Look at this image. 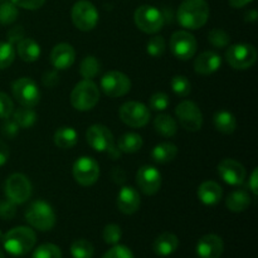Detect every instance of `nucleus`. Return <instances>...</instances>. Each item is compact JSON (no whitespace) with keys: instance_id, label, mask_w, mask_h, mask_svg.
Segmentation results:
<instances>
[{"instance_id":"f257e3e1","label":"nucleus","mask_w":258,"mask_h":258,"mask_svg":"<svg viewBox=\"0 0 258 258\" xmlns=\"http://www.w3.org/2000/svg\"><path fill=\"white\" fill-rule=\"evenodd\" d=\"M208 18L209 5L206 0H184L178 8V22L186 29H199L206 25Z\"/></svg>"},{"instance_id":"f03ea898","label":"nucleus","mask_w":258,"mask_h":258,"mask_svg":"<svg viewBox=\"0 0 258 258\" xmlns=\"http://www.w3.org/2000/svg\"><path fill=\"white\" fill-rule=\"evenodd\" d=\"M4 249L12 256H24L34 248L37 236L29 227H15L3 237Z\"/></svg>"},{"instance_id":"7ed1b4c3","label":"nucleus","mask_w":258,"mask_h":258,"mask_svg":"<svg viewBox=\"0 0 258 258\" xmlns=\"http://www.w3.org/2000/svg\"><path fill=\"white\" fill-rule=\"evenodd\" d=\"M25 219L33 228L42 232L50 231L57 221L53 208L44 201H35L30 203L25 211Z\"/></svg>"},{"instance_id":"20e7f679","label":"nucleus","mask_w":258,"mask_h":258,"mask_svg":"<svg viewBox=\"0 0 258 258\" xmlns=\"http://www.w3.org/2000/svg\"><path fill=\"white\" fill-rule=\"evenodd\" d=\"M100 101V90L92 80H83L71 92V103L78 111H90Z\"/></svg>"},{"instance_id":"39448f33","label":"nucleus","mask_w":258,"mask_h":258,"mask_svg":"<svg viewBox=\"0 0 258 258\" xmlns=\"http://www.w3.org/2000/svg\"><path fill=\"white\" fill-rule=\"evenodd\" d=\"M134 20H135L136 27L141 32L148 33V34H155L160 32L165 22L163 13L153 5L139 7L134 14Z\"/></svg>"},{"instance_id":"423d86ee","label":"nucleus","mask_w":258,"mask_h":258,"mask_svg":"<svg viewBox=\"0 0 258 258\" xmlns=\"http://www.w3.org/2000/svg\"><path fill=\"white\" fill-rule=\"evenodd\" d=\"M226 59L234 70H248L256 63L257 50L248 43L233 44L227 49Z\"/></svg>"},{"instance_id":"0eeeda50","label":"nucleus","mask_w":258,"mask_h":258,"mask_svg":"<svg viewBox=\"0 0 258 258\" xmlns=\"http://www.w3.org/2000/svg\"><path fill=\"white\" fill-rule=\"evenodd\" d=\"M72 22L82 32L95 29L98 23V12L88 0H80L72 8Z\"/></svg>"},{"instance_id":"6e6552de","label":"nucleus","mask_w":258,"mask_h":258,"mask_svg":"<svg viewBox=\"0 0 258 258\" xmlns=\"http://www.w3.org/2000/svg\"><path fill=\"white\" fill-rule=\"evenodd\" d=\"M13 96L24 107H34L39 103L40 91L37 83L28 77H22L13 82Z\"/></svg>"},{"instance_id":"1a4fd4ad","label":"nucleus","mask_w":258,"mask_h":258,"mask_svg":"<svg viewBox=\"0 0 258 258\" xmlns=\"http://www.w3.org/2000/svg\"><path fill=\"white\" fill-rule=\"evenodd\" d=\"M5 194L15 204H23L32 197V184L24 174H12L5 181Z\"/></svg>"},{"instance_id":"9d476101","label":"nucleus","mask_w":258,"mask_h":258,"mask_svg":"<svg viewBox=\"0 0 258 258\" xmlns=\"http://www.w3.org/2000/svg\"><path fill=\"white\" fill-rule=\"evenodd\" d=\"M121 121L130 127H144L150 120V111L144 103L128 101L118 111Z\"/></svg>"},{"instance_id":"9b49d317","label":"nucleus","mask_w":258,"mask_h":258,"mask_svg":"<svg viewBox=\"0 0 258 258\" xmlns=\"http://www.w3.org/2000/svg\"><path fill=\"white\" fill-rule=\"evenodd\" d=\"M100 165L91 156H81L73 164V178L78 184L90 186L98 180Z\"/></svg>"},{"instance_id":"f8f14e48","label":"nucleus","mask_w":258,"mask_h":258,"mask_svg":"<svg viewBox=\"0 0 258 258\" xmlns=\"http://www.w3.org/2000/svg\"><path fill=\"white\" fill-rule=\"evenodd\" d=\"M175 115L185 130L196 133L203 126V113L191 101H181L175 108Z\"/></svg>"},{"instance_id":"ddd939ff","label":"nucleus","mask_w":258,"mask_h":258,"mask_svg":"<svg viewBox=\"0 0 258 258\" xmlns=\"http://www.w3.org/2000/svg\"><path fill=\"white\" fill-rule=\"evenodd\" d=\"M101 88L108 97H121L130 92L131 81L125 73L111 71L101 78Z\"/></svg>"},{"instance_id":"4468645a","label":"nucleus","mask_w":258,"mask_h":258,"mask_svg":"<svg viewBox=\"0 0 258 258\" xmlns=\"http://www.w3.org/2000/svg\"><path fill=\"white\" fill-rule=\"evenodd\" d=\"M197 40L193 34L186 30H178L170 38V50L178 59L188 60L197 52Z\"/></svg>"},{"instance_id":"2eb2a0df","label":"nucleus","mask_w":258,"mask_h":258,"mask_svg":"<svg viewBox=\"0 0 258 258\" xmlns=\"http://www.w3.org/2000/svg\"><path fill=\"white\" fill-rule=\"evenodd\" d=\"M86 140L93 150L98 153H108L113 148V135L110 128L96 123L90 126L86 133Z\"/></svg>"},{"instance_id":"dca6fc26","label":"nucleus","mask_w":258,"mask_h":258,"mask_svg":"<svg viewBox=\"0 0 258 258\" xmlns=\"http://www.w3.org/2000/svg\"><path fill=\"white\" fill-rule=\"evenodd\" d=\"M136 184L146 196H154L161 186V174L151 165L141 166L136 174Z\"/></svg>"},{"instance_id":"f3484780","label":"nucleus","mask_w":258,"mask_h":258,"mask_svg":"<svg viewBox=\"0 0 258 258\" xmlns=\"http://www.w3.org/2000/svg\"><path fill=\"white\" fill-rule=\"evenodd\" d=\"M218 175L229 185H241L246 179V169L234 159H223L217 166Z\"/></svg>"},{"instance_id":"a211bd4d","label":"nucleus","mask_w":258,"mask_h":258,"mask_svg":"<svg viewBox=\"0 0 258 258\" xmlns=\"http://www.w3.org/2000/svg\"><path fill=\"white\" fill-rule=\"evenodd\" d=\"M199 258H219L223 254V239L217 234H206L198 241L196 247Z\"/></svg>"},{"instance_id":"6ab92c4d","label":"nucleus","mask_w":258,"mask_h":258,"mask_svg":"<svg viewBox=\"0 0 258 258\" xmlns=\"http://www.w3.org/2000/svg\"><path fill=\"white\" fill-rule=\"evenodd\" d=\"M116 203H117V208L121 213L131 216V214L136 213L140 208V194L133 186H122L118 191Z\"/></svg>"},{"instance_id":"aec40b11","label":"nucleus","mask_w":258,"mask_h":258,"mask_svg":"<svg viewBox=\"0 0 258 258\" xmlns=\"http://www.w3.org/2000/svg\"><path fill=\"white\" fill-rule=\"evenodd\" d=\"M76 50L68 43H59L50 52V62L55 70H67L75 63Z\"/></svg>"},{"instance_id":"412c9836","label":"nucleus","mask_w":258,"mask_h":258,"mask_svg":"<svg viewBox=\"0 0 258 258\" xmlns=\"http://www.w3.org/2000/svg\"><path fill=\"white\" fill-rule=\"evenodd\" d=\"M222 64L221 55L216 52L207 50L201 53L194 60V71L202 76H208L219 70Z\"/></svg>"},{"instance_id":"4be33fe9","label":"nucleus","mask_w":258,"mask_h":258,"mask_svg":"<svg viewBox=\"0 0 258 258\" xmlns=\"http://www.w3.org/2000/svg\"><path fill=\"white\" fill-rule=\"evenodd\" d=\"M198 198L206 206H216L221 202L222 197H223V189L216 181H204L199 185L198 191Z\"/></svg>"},{"instance_id":"5701e85b","label":"nucleus","mask_w":258,"mask_h":258,"mask_svg":"<svg viewBox=\"0 0 258 258\" xmlns=\"http://www.w3.org/2000/svg\"><path fill=\"white\" fill-rule=\"evenodd\" d=\"M179 238L171 232H164L156 237L154 241L153 249L155 254L160 257H169L178 249Z\"/></svg>"},{"instance_id":"b1692460","label":"nucleus","mask_w":258,"mask_h":258,"mask_svg":"<svg viewBox=\"0 0 258 258\" xmlns=\"http://www.w3.org/2000/svg\"><path fill=\"white\" fill-rule=\"evenodd\" d=\"M226 206L231 212L241 213L251 206V197H249L248 191L243 190V189H237L227 197Z\"/></svg>"},{"instance_id":"393cba45","label":"nucleus","mask_w":258,"mask_h":258,"mask_svg":"<svg viewBox=\"0 0 258 258\" xmlns=\"http://www.w3.org/2000/svg\"><path fill=\"white\" fill-rule=\"evenodd\" d=\"M18 55L22 60L28 63L35 62L40 57V45L32 38H23L18 43Z\"/></svg>"},{"instance_id":"a878e982","label":"nucleus","mask_w":258,"mask_h":258,"mask_svg":"<svg viewBox=\"0 0 258 258\" xmlns=\"http://www.w3.org/2000/svg\"><path fill=\"white\" fill-rule=\"evenodd\" d=\"M53 141L59 149H71L77 144L78 134L73 127L62 126L55 130L54 135H53Z\"/></svg>"},{"instance_id":"bb28decb","label":"nucleus","mask_w":258,"mask_h":258,"mask_svg":"<svg viewBox=\"0 0 258 258\" xmlns=\"http://www.w3.org/2000/svg\"><path fill=\"white\" fill-rule=\"evenodd\" d=\"M213 123L214 127L222 134H233L237 128V120L234 117L233 113H231L229 111H218V112L214 113L213 117Z\"/></svg>"},{"instance_id":"cd10ccee","label":"nucleus","mask_w":258,"mask_h":258,"mask_svg":"<svg viewBox=\"0 0 258 258\" xmlns=\"http://www.w3.org/2000/svg\"><path fill=\"white\" fill-rule=\"evenodd\" d=\"M178 155V148L173 143L158 144L151 151V158L155 163L166 164L173 161Z\"/></svg>"},{"instance_id":"c85d7f7f","label":"nucleus","mask_w":258,"mask_h":258,"mask_svg":"<svg viewBox=\"0 0 258 258\" xmlns=\"http://www.w3.org/2000/svg\"><path fill=\"white\" fill-rule=\"evenodd\" d=\"M154 127H155L156 133H159L164 138H171L178 131L176 121L170 115H166V113H161V115L156 116L155 120H154Z\"/></svg>"},{"instance_id":"c756f323","label":"nucleus","mask_w":258,"mask_h":258,"mask_svg":"<svg viewBox=\"0 0 258 258\" xmlns=\"http://www.w3.org/2000/svg\"><path fill=\"white\" fill-rule=\"evenodd\" d=\"M143 138L139 134L135 133H127L123 134L120 139H118V150L121 153L126 154H134L138 153L141 148H143Z\"/></svg>"},{"instance_id":"7c9ffc66","label":"nucleus","mask_w":258,"mask_h":258,"mask_svg":"<svg viewBox=\"0 0 258 258\" xmlns=\"http://www.w3.org/2000/svg\"><path fill=\"white\" fill-rule=\"evenodd\" d=\"M13 120L17 122V125L22 128L32 127L35 122H37V113L32 107H24L22 106L18 108L17 111H13Z\"/></svg>"},{"instance_id":"2f4dec72","label":"nucleus","mask_w":258,"mask_h":258,"mask_svg":"<svg viewBox=\"0 0 258 258\" xmlns=\"http://www.w3.org/2000/svg\"><path fill=\"white\" fill-rule=\"evenodd\" d=\"M80 72L85 80H92L95 78L98 73L101 72V63L93 55H87L86 58H83V60L81 62L80 66Z\"/></svg>"},{"instance_id":"473e14b6","label":"nucleus","mask_w":258,"mask_h":258,"mask_svg":"<svg viewBox=\"0 0 258 258\" xmlns=\"http://www.w3.org/2000/svg\"><path fill=\"white\" fill-rule=\"evenodd\" d=\"M93 253L95 248L87 239H77L71 244V254L73 258H92Z\"/></svg>"},{"instance_id":"72a5a7b5","label":"nucleus","mask_w":258,"mask_h":258,"mask_svg":"<svg viewBox=\"0 0 258 258\" xmlns=\"http://www.w3.org/2000/svg\"><path fill=\"white\" fill-rule=\"evenodd\" d=\"M19 12H18L17 5L12 2H3L0 4V24L8 25L12 24L17 20Z\"/></svg>"},{"instance_id":"f704fd0d","label":"nucleus","mask_w":258,"mask_h":258,"mask_svg":"<svg viewBox=\"0 0 258 258\" xmlns=\"http://www.w3.org/2000/svg\"><path fill=\"white\" fill-rule=\"evenodd\" d=\"M32 258H62V251L53 243H44L37 247Z\"/></svg>"},{"instance_id":"c9c22d12","label":"nucleus","mask_w":258,"mask_h":258,"mask_svg":"<svg viewBox=\"0 0 258 258\" xmlns=\"http://www.w3.org/2000/svg\"><path fill=\"white\" fill-rule=\"evenodd\" d=\"M171 90L180 97H186L191 91L190 81L185 76H175L171 78Z\"/></svg>"},{"instance_id":"e433bc0d","label":"nucleus","mask_w":258,"mask_h":258,"mask_svg":"<svg viewBox=\"0 0 258 258\" xmlns=\"http://www.w3.org/2000/svg\"><path fill=\"white\" fill-rule=\"evenodd\" d=\"M15 58V49L9 42H0V70L9 67Z\"/></svg>"},{"instance_id":"4c0bfd02","label":"nucleus","mask_w":258,"mask_h":258,"mask_svg":"<svg viewBox=\"0 0 258 258\" xmlns=\"http://www.w3.org/2000/svg\"><path fill=\"white\" fill-rule=\"evenodd\" d=\"M208 40L213 47L216 48H226L229 44V34L227 32H224L223 29H212L208 33Z\"/></svg>"},{"instance_id":"58836bf2","label":"nucleus","mask_w":258,"mask_h":258,"mask_svg":"<svg viewBox=\"0 0 258 258\" xmlns=\"http://www.w3.org/2000/svg\"><path fill=\"white\" fill-rule=\"evenodd\" d=\"M146 52L151 55V57H160L165 52V40L161 35H156V37L150 38L146 43Z\"/></svg>"},{"instance_id":"ea45409f","label":"nucleus","mask_w":258,"mask_h":258,"mask_svg":"<svg viewBox=\"0 0 258 258\" xmlns=\"http://www.w3.org/2000/svg\"><path fill=\"white\" fill-rule=\"evenodd\" d=\"M102 237L106 243L115 246V244H117L120 242L121 237H122V231H121L120 226H117V224H107L103 228Z\"/></svg>"},{"instance_id":"a19ab883","label":"nucleus","mask_w":258,"mask_h":258,"mask_svg":"<svg viewBox=\"0 0 258 258\" xmlns=\"http://www.w3.org/2000/svg\"><path fill=\"white\" fill-rule=\"evenodd\" d=\"M102 258H135L130 248L121 244H115L112 248L108 249Z\"/></svg>"},{"instance_id":"79ce46f5","label":"nucleus","mask_w":258,"mask_h":258,"mask_svg":"<svg viewBox=\"0 0 258 258\" xmlns=\"http://www.w3.org/2000/svg\"><path fill=\"white\" fill-rule=\"evenodd\" d=\"M169 106V96L164 92H156L150 97V108L155 111H164Z\"/></svg>"},{"instance_id":"37998d69","label":"nucleus","mask_w":258,"mask_h":258,"mask_svg":"<svg viewBox=\"0 0 258 258\" xmlns=\"http://www.w3.org/2000/svg\"><path fill=\"white\" fill-rule=\"evenodd\" d=\"M14 111L12 98L4 92H0V118H9Z\"/></svg>"},{"instance_id":"c03bdc74","label":"nucleus","mask_w":258,"mask_h":258,"mask_svg":"<svg viewBox=\"0 0 258 258\" xmlns=\"http://www.w3.org/2000/svg\"><path fill=\"white\" fill-rule=\"evenodd\" d=\"M17 204L13 203L10 199L8 201H0V217L5 221L14 218L15 213H17Z\"/></svg>"},{"instance_id":"a18cd8bd","label":"nucleus","mask_w":258,"mask_h":258,"mask_svg":"<svg viewBox=\"0 0 258 258\" xmlns=\"http://www.w3.org/2000/svg\"><path fill=\"white\" fill-rule=\"evenodd\" d=\"M17 7L28 10H37L44 5L45 0H10Z\"/></svg>"},{"instance_id":"49530a36","label":"nucleus","mask_w":258,"mask_h":258,"mask_svg":"<svg viewBox=\"0 0 258 258\" xmlns=\"http://www.w3.org/2000/svg\"><path fill=\"white\" fill-rule=\"evenodd\" d=\"M2 133L7 138L14 139L18 135V133H19V126L17 125V122L14 120H8L7 118V122L3 125Z\"/></svg>"},{"instance_id":"de8ad7c7","label":"nucleus","mask_w":258,"mask_h":258,"mask_svg":"<svg viewBox=\"0 0 258 258\" xmlns=\"http://www.w3.org/2000/svg\"><path fill=\"white\" fill-rule=\"evenodd\" d=\"M23 38H24V29H23V27H20V25L12 28V29L8 32V42H9L10 44L19 43Z\"/></svg>"},{"instance_id":"09e8293b","label":"nucleus","mask_w":258,"mask_h":258,"mask_svg":"<svg viewBox=\"0 0 258 258\" xmlns=\"http://www.w3.org/2000/svg\"><path fill=\"white\" fill-rule=\"evenodd\" d=\"M58 82H59V76L55 71H48L43 75V83L47 87H54V86L58 85Z\"/></svg>"},{"instance_id":"8fccbe9b","label":"nucleus","mask_w":258,"mask_h":258,"mask_svg":"<svg viewBox=\"0 0 258 258\" xmlns=\"http://www.w3.org/2000/svg\"><path fill=\"white\" fill-rule=\"evenodd\" d=\"M8 159H9V148L4 141L0 140V166L7 164Z\"/></svg>"},{"instance_id":"3c124183","label":"nucleus","mask_w":258,"mask_h":258,"mask_svg":"<svg viewBox=\"0 0 258 258\" xmlns=\"http://www.w3.org/2000/svg\"><path fill=\"white\" fill-rule=\"evenodd\" d=\"M257 181H258V170H257V169H254V170L252 171L251 176H249V181H248L249 189H251V191L254 194V196H257V194H258Z\"/></svg>"},{"instance_id":"603ef678","label":"nucleus","mask_w":258,"mask_h":258,"mask_svg":"<svg viewBox=\"0 0 258 258\" xmlns=\"http://www.w3.org/2000/svg\"><path fill=\"white\" fill-rule=\"evenodd\" d=\"M111 178L113 179L115 183L121 184L125 181V173H123V170L121 168H113L112 174H111Z\"/></svg>"},{"instance_id":"864d4df0","label":"nucleus","mask_w":258,"mask_h":258,"mask_svg":"<svg viewBox=\"0 0 258 258\" xmlns=\"http://www.w3.org/2000/svg\"><path fill=\"white\" fill-rule=\"evenodd\" d=\"M251 2H253V0H229V5L234 9H239V8L248 5Z\"/></svg>"},{"instance_id":"5fc2aeb1","label":"nucleus","mask_w":258,"mask_h":258,"mask_svg":"<svg viewBox=\"0 0 258 258\" xmlns=\"http://www.w3.org/2000/svg\"><path fill=\"white\" fill-rule=\"evenodd\" d=\"M244 17H246V22H256L257 18H258V14H257L256 10L252 9V10H249V12H247Z\"/></svg>"},{"instance_id":"6e6d98bb","label":"nucleus","mask_w":258,"mask_h":258,"mask_svg":"<svg viewBox=\"0 0 258 258\" xmlns=\"http://www.w3.org/2000/svg\"><path fill=\"white\" fill-rule=\"evenodd\" d=\"M3 237H4V233H3V232L0 231V242L3 241Z\"/></svg>"},{"instance_id":"4d7b16f0","label":"nucleus","mask_w":258,"mask_h":258,"mask_svg":"<svg viewBox=\"0 0 258 258\" xmlns=\"http://www.w3.org/2000/svg\"><path fill=\"white\" fill-rule=\"evenodd\" d=\"M0 258H5V256H4V253H3L2 251H0Z\"/></svg>"}]
</instances>
